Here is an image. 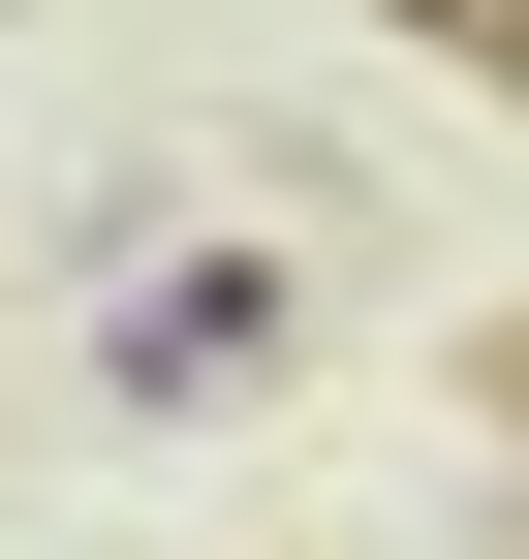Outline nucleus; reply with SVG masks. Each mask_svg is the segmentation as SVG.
<instances>
[{
	"mask_svg": "<svg viewBox=\"0 0 529 559\" xmlns=\"http://www.w3.org/2000/svg\"><path fill=\"white\" fill-rule=\"evenodd\" d=\"M249 373H281V280H156V311H125V404H156V436L249 404Z\"/></svg>",
	"mask_w": 529,
	"mask_h": 559,
	"instance_id": "1",
	"label": "nucleus"
},
{
	"mask_svg": "<svg viewBox=\"0 0 529 559\" xmlns=\"http://www.w3.org/2000/svg\"><path fill=\"white\" fill-rule=\"evenodd\" d=\"M405 62H468V94H529V0H374Z\"/></svg>",
	"mask_w": 529,
	"mask_h": 559,
	"instance_id": "2",
	"label": "nucleus"
}]
</instances>
